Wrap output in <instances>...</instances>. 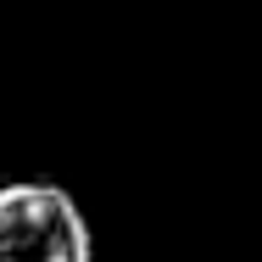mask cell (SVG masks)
Instances as JSON below:
<instances>
[{
	"label": "cell",
	"instance_id": "obj_1",
	"mask_svg": "<svg viewBox=\"0 0 262 262\" xmlns=\"http://www.w3.org/2000/svg\"><path fill=\"white\" fill-rule=\"evenodd\" d=\"M0 262H95L78 201L56 184H0Z\"/></svg>",
	"mask_w": 262,
	"mask_h": 262
}]
</instances>
